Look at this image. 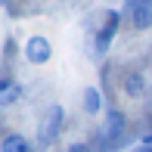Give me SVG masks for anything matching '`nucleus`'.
Segmentation results:
<instances>
[{
	"instance_id": "f257e3e1",
	"label": "nucleus",
	"mask_w": 152,
	"mask_h": 152,
	"mask_svg": "<svg viewBox=\"0 0 152 152\" xmlns=\"http://www.w3.org/2000/svg\"><path fill=\"white\" fill-rule=\"evenodd\" d=\"M25 59L31 65H47L53 59V44L44 37V34H31L28 44H25Z\"/></svg>"
},
{
	"instance_id": "f03ea898",
	"label": "nucleus",
	"mask_w": 152,
	"mask_h": 152,
	"mask_svg": "<svg viewBox=\"0 0 152 152\" xmlns=\"http://www.w3.org/2000/svg\"><path fill=\"white\" fill-rule=\"evenodd\" d=\"M118 25H121V12L118 10H109L102 28L96 31V50H99V53H106L109 47H112V37L118 34Z\"/></svg>"
},
{
	"instance_id": "7ed1b4c3",
	"label": "nucleus",
	"mask_w": 152,
	"mask_h": 152,
	"mask_svg": "<svg viewBox=\"0 0 152 152\" xmlns=\"http://www.w3.org/2000/svg\"><path fill=\"white\" fill-rule=\"evenodd\" d=\"M124 134H127V118H124V112L109 109V112H106V127H102V137H109V140H121Z\"/></svg>"
},
{
	"instance_id": "20e7f679",
	"label": "nucleus",
	"mask_w": 152,
	"mask_h": 152,
	"mask_svg": "<svg viewBox=\"0 0 152 152\" xmlns=\"http://www.w3.org/2000/svg\"><path fill=\"white\" fill-rule=\"evenodd\" d=\"M62 106H53L50 112H47V121H44V127H40V143H53L56 140V134H59V127H62Z\"/></svg>"
},
{
	"instance_id": "39448f33",
	"label": "nucleus",
	"mask_w": 152,
	"mask_h": 152,
	"mask_svg": "<svg viewBox=\"0 0 152 152\" xmlns=\"http://www.w3.org/2000/svg\"><path fill=\"white\" fill-rule=\"evenodd\" d=\"M127 10H130V19H134L137 28H152V6L146 0H130Z\"/></svg>"
},
{
	"instance_id": "423d86ee",
	"label": "nucleus",
	"mask_w": 152,
	"mask_h": 152,
	"mask_svg": "<svg viewBox=\"0 0 152 152\" xmlns=\"http://www.w3.org/2000/svg\"><path fill=\"white\" fill-rule=\"evenodd\" d=\"M121 87H124V93H127L130 99H140V96L146 93V78H143L140 72H130V75H124Z\"/></svg>"
},
{
	"instance_id": "0eeeda50",
	"label": "nucleus",
	"mask_w": 152,
	"mask_h": 152,
	"mask_svg": "<svg viewBox=\"0 0 152 152\" xmlns=\"http://www.w3.org/2000/svg\"><path fill=\"white\" fill-rule=\"evenodd\" d=\"M22 96V84L12 78H0V106H12Z\"/></svg>"
},
{
	"instance_id": "6e6552de",
	"label": "nucleus",
	"mask_w": 152,
	"mask_h": 152,
	"mask_svg": "<svg viewBox=\"0 0 152 152\" xmlns=\"http://www.w3.org/2000/svg\"><path fill=\"white\" fill-rule=\"evenodd\" d=\"M0 152H34V146L28 143V137L10 134V137H3V143H0Z\"/></svg>"
},
{
	"instance_id": "1a4fd4ad",
	"label": "nucleus",
	"mask_w": 152,
	"mask_h": 152,
	"mask_svg": "<svg viewBox=\"0 0 152 152\" xmlns=\"http://www.w3.org/2000/svg\"><path fill=\"white\" fill-rule=\"evenodd\" d=\"M84 112H90V115L102 112V96H99L96 87H87V90H84Z\"/></svg>"
},
{
	"instance_id": "9d476101",
	"label": "nucleus",
	"mask_w": 152,
	"mask_h": 152,
	"mask_svg": "<svg viewBox=\"0 0 152 152\" xmlns=\"http://www.w3.org/2000/svg\"><path fill=\"white\" fill-rule=\"evenodd\" d=\"M65 152H93V149L87 146V143H72V146H68Z\"/></svg>"
},
{
	"instance_id": "9b49d317",
	"label": "nucleus",
	"mask_w": 152,
	"mask_h": 152,
	"mask_svg": "<svg viewBox=\"0 0 152 152\" xmlns=\"http://www.w3.org/2000/svg\"><path fill=\"white\" fill-rule=\"evenodd\" d=\"M143 146H152V134H146V137H143Z\"/></svg>"
},
{
	"instance_id": "f8f14e48",
	"label": "nucleus",
	"mask_w": 152,
	"mask_h": 152,
	"mask_svg": "<svg viewBox=\"0 0 152 152\" xmlns=\"http://www.w3.org/2000/svg\"><path fill=\"white\" fill-rule=\"evenodd\" d=\"M140 152H152V146H143V149H140Z\"/></svg>"
},
{
	"instance_id": "ddd939ff",
	"label": "nucleus",
	"mask_w": 152,
	"mask_h": 152,
	"mask_svg": "<svg viewBox=\"0 0 152 152\" xmlns=\"http://www.w3.org/2000/svg\"><path fill=\"white\" fill-rule=\"evenodd\" d=\"M146 3H149V6H152V0H146Z\"/></svg>"
}]
</instances>
